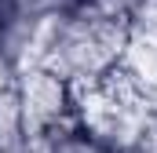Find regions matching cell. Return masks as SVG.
Listing matches in <instances>:
<instances>
[{
    "label": "cell",
    "instance_id": "obj_3",
    "mask_svg": "<svg viewBox=\"0 0 157 153\" xmlns=\"http://www.w3.org/2000/svg\"><path fill=\"white\" fill-rule=\"evenodd\" d=\"M26 135H29V128H26V117H22L18 91L11 84V88L0 91V153H7L11 146H18Z\"/></svg>",
    "mask_w": 157,
    "mask_h": 153
},
{
    "label": "cell",
    "instance_id": "obj_2",
    "mask_svg": "<svg viewBox=\"0 0 157 153\" xmlns=\"http://www.w3.org/2000/svg\"><path fill=\"white\" fill-rule=\"evenodd\" d=\"M15 91L29 131H55L77 124V88L48 66H29L15 76Z\"/></svg>",
    "mask_w": 157,
    "mask_h": 153
},
{
    "label": "cell",
    "instance_id": "obj_6",
    "mask_svg": "<svg viewBox=\"0 0 157 153\" xmlns=\"http://www.w3.org/2000/svg\"><path fill=\"white\" fill-rule=\"evenodd\" d=\"M139 153H157V95L150 99V110H146V120H143V146Z\"/></svg>",
    "mask_w": 157,
    "mask_h": 153
},
{
    "label": "cell",
    "instance_id": "obj_5",
    "mask_svg": "<svg viewBox=\"0 0 157 153\" xmlns=\"http://www.w3.org/2000/svg\"><path fill=\"white\" fill-rule=\"evenodd\" d=\"M40 11H48L51 18H62V15H84V11H91V0H40Z\"/></svg>",
    "mask_w": 157,
    "mask_h": 153
},
{
    "label": "cell",
    "instance_id": "obj_4",
    "mask_svg": "<svg viewBox=\"0 0 157 153\" xmlns=\"http://www.w3.org/2000/svg\"><path fill=\"white\" fill-rule=\"evenodd\" d=\"M48 153H110L102 142H95L80 124H66L48 131Z\"/></svg>",
    "mask_w": 157,
    "mask_h": 153
},
{
    "label": "cell",
    "instance_id": "obj_7",
    "mask_svg": "<svg viewBox=\"0 0 157 153\" xmlns=\"http://www.w3.org/2000/svg\"><path fill=\"white\" fill-rule=\"evenodd\" d=\"M15 76H18V69H15V66L7 62V55L0 51V91H4V88H11V84H15Z\"/></svg>",
    "mask_w": 157,
    "mask_h": 153
},
{
    "label": "cell",
    "instance_id": "obj_1",
    "mask_svg": "<svg viewBox=\"0 0 157 153\" xmlns=\"http://www.w3.org/2000/svg\"><path fill=\"white\" fill-rule=\"evenodd\" d=\"M124 44H128L124 22L102 18L95 11L62 15V18H51V33H48V47H44L40 66L66 76L77 91L95 88L121 69Z\"/></svg>",
    "mask_w": 157,
    "mask_h": 153
}]
</instances>
